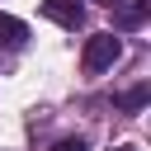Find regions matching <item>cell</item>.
<instances>
[{
  "mask_svg": "<svg viewBox=\"0 0 151 151\" xmlns=\"http://www.w3.org/2000/svg\"><path fill=\"white\" fill-rule=\"evenodd\" d=\"M142 104H146V85H137V90H127V94L118 99V109H127V113H132V109H142Z\"/></svg>",
  "mask_w": 151,
  "mask_h": 151,
  "instance_id": "277c9868",
  "label": "cell"
},
{
  "mask_svg": "<svg viewBox=\"0 0 151 151\" xmlns=\"http://www.w3.org/2000/svg\"><path fill=\"white\" fill-rule=\"evenodd\" d=\"M123 57V42L113 38V33H94V38H85V71H104V66H113Z\"/></svg>",
  "mask_w": 151,
  "mask_h": 151,
  "instance_id": "6da1fadb",
  "label": "cell"
},
{
  "mask_svg": "<svg viewBox=\"0 0 151 151\" xmlns=\"http://www.w3.org/2000/svg\"><path fill=\"white\" fill-rule=\"evenodd\" d=\"M104 5H109V0H104Z\"/></svg>",
  "mask_w": 151,
  "mask_h": 151,
  "instance_id": "52a82bcc",
  "label": "cell"
},
{
  "mask_svg": "<svg viewBox=\"0 0 151 151\" xmlns=\"http://www.w3.org/2000/svg\"><path fill=\"white\" fill-rule=\"evenodd\" d=\"M118 151H137V146H118Z\"/></svg>",
  "mask_w": 151,
  "mask_h": 151,
  "instance_id": "8992f818",
  "label": "cell"
},
{
  "mask_svg": "<svg viewBox=\"0 0 151 151\" xmlns=\"http://www.w3.org/2000/svg\"><path fill=\"white\" fill-rule=\"evenodd\" d=\"M28 42V24L24 19H14V14H0V47H24Z\"/></svg>",
  "mask_w": 151,
  "mask_h": 151,
  "instance_id": "3957f363",
  "label": "cell"
},
{
  "mask_svg": "<svg viewBox=\"0 0 151 151\" xmlns=\"http://www.w3.org/2000/svg\"><path fill=\"white\" fill-rule=\"evenodd\" d=\"M42 14L52 24H61V28H80L85 24V5L80 0H42Z\"/></svg>",
  "mask_w": 151,
  "mask_h": 151,
  "instance_id": "7a4b0ae2",
  "label": "cell"
},
{
  "mask_svg": "<svg viewBox=\"0 0 151 151\" xmlns=\"http://www.w3.org/2000/svg\"><path fill=\"white\" fill-rule=\"evenodd\" d=\"M52 151H85V142H80V137H66V142H57Z\"/></svg>",
  "mask_w": 151,
  "mask_h": 151,
  "instance_id": "5b68a950",
  "label": "cell"
}]
</instances>
